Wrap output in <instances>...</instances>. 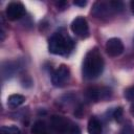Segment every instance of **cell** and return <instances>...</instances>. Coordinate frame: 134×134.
I'll return each mask as SVG.
<instances>
[{"mask_svg":"<svg viewBox=\"0 0 134 134\" xmlns=\"http://www.w3.org/2000/svg\"><path fill=\"white\" fill-rule=\"evenodd\" d=\"M71 30L74 35L86 38L89 35V26L84 17H76L71 23Z\"/></svg>","mask_w":134,"mask_h":134,"instance_id":"8","label":"cell"},{"mask_svg":"<svg viewBox=\"0 0 134 134\" xmlns=\"http://www.w3.org/2000/svg\"><path fill=\"white\" fill-rule=\"evenodd\" d=\"M131 111H132V114L134 115V105H133V106L131 107Z\"/></svg>","mask_w":134,"mask_h":134,"instance_id":"20","label":"cell"},{"mask_svg":"<svg viewBox=\"0 0 134 134\" xmlns=\"http://www.w3.org/2000/svg\"><path fill=\"white\" fill-rule=\"evenodd\" d=\"M31 134H48L47 126L42 120H37L31 127Z\"/></svg>","mask_w":134,"mask_h":134,"instance_id":"13","label":"cell"},{"mask_svg":"<svg viewBox=\"0 0 134 134\" xmlns=\"http://www.w3.org/2000/svg\"><path fill=\"white\" fill-rule=\"evenodd\" d=\"M104 70V60L97 48L89 50L84 59L82 73L87 80H92L102 74Z\"/></svg>","mask_w":134,"mask_h":134,"instance_id":"1","label":"cell"},{"mask_svg":"<svg viewBox=\"0 0 134 134\" xmlns=\"http://www.w3.org/2000/svg\"><path fill=\"white\" fill-rule=\"evenodd\" d=\"M120 134H134V127L131 124H126L121 128Z\"/></svg>","mask_w":134,"mask_h":134,"instance_id":"15","label":"cell"},{"mask_svg":"<svg viewBox=\"0 0 134 134\" xmlns=\"http://www.w3.org/2000/svg\"><path fill=\"white\" fill-rule=\"evenodd\" d=\"M125 97L129 100H134V86L129 87L125 90Z\"/></svg>","mask_w":134,"mask_h":134,"instance_id":"16","label":"cell"},{"mask_svg":"<svg viewBox=\"0 0 134 134\" xmlns=\"http://www.w3.org/2000/svg\"><path fill=\"white\" fill-rule=\"evenodd\" d=\"M69 79H70V70L64 64L60 65L51 74V83L55 87L64 86L69 81Z\"/></svg>","mask_w":134,"mask_h":134,"instance_id":"6","label":"cell"},{"mask_svg":"<svg viewBox=\"0 0 134 134\" xmlns=\"http://www.w3.org/2000/svg\"><path fill=\"white\" fill-rule=\"evenodd\" d=\"M124 44L118 38H111L106 43V51L110 57H118L124 52Z\"/></svg>","mask_w":134,"mask_h":134,"instance_id":"9","label":"cell"},{"mask_svg":"<svg viewBox=\"0 0 134 134\" xmlns=\"http://www.w3.org/2000/svg\"><path fill=\"white\" fill-rule=\"evenodd\" d=\"M15 65L12 62H5L2 64L1 67V74H2V80H5L6 77H10L14 72H15Z\"/></svg>","mask_w":134,"mask_h":134,"instance_id":"11","label":"cell"},{"mask_svg":"<svg viewBox=\"0 0 134 134\" xmlns=\"http://www.w3.org/2000/svg\"><path fill=\"white\" fill-rule=\"evenodd\" d=\"M122 3L119 1H98L93 6V15L100 18V17H107L108 15H111L112 12H117L122 9Z\"/></svg>","mask_w":134,"mask_h":134,"instance_id":"3","label":"cell"},{"mask_svg":"<svg viewBox=\"0 0 134 134\" xmlns=\"http://www.w3.org/2000/svg\"><path fill=\"white\" fill-rule=\"evenodd\" d=\"M130 6H131V10H132V13L134 14V0L130 2Z\"/></svg>","mask_w":134,"mask_h":134,"instance_id":"19","label":"cell"},{"mask_svg":"<svg viewBox=\"0 0 134 134\" xmlns=\"http://www.w3.org/2000/svg\"><path fill=\"white\" fill-rule=\"evenodd\" d=\"M5 14H6V18L8 20L15 21L24 16L25 7L21 2H10L6 6Z\"/></svg>","mask_w":134,"mask_h":134,"instance_id":"7","label":"cell"},{"mask_svg":"<svg viewBox=\"0 0 134 134\" xmlns=\"http://www.w3.org/2000/svg\"><path fill=\"white\" fill-rule=\"evenodd\" d=\"M50 127L58 134H70L74 124H72L68 118L61 115H52L50 118Z\"/></svg>","mask_w":134,"mask_h":134,"instance_id":"4","label":"cell"},{"mask_svg":"<svg viewBox=\"0 0 134 134\" xmlns=\"http://www.w3.org/2000/svg\"><path fill=\"white\" fill-rule=\"evenodd\" d=\"M73 4L77 5V6H85L87 4V1H84V0H82V1H73Z\"/></svg>","mask_w":134,"mask_h":134,"instance_id":"18","label":"cell"},{"mask_svg":"<svg viewBox=\"0 0 134 134\" xmlns=\"http://www.w3.org/2000/svg\"><path fill=\"white\" fill-rule=\"evenodd\" d=\"M1 134H21V132L16 126H2Z\"/></svg>","mask_w":134,"mask_h":134,"instance_id":"14","label":"cell"},{"mask_svg":"<svg viewBox=\"0 0 134 134\" xmlns=\"http://www.w3.org/2000/svg\"><path fill=\"white\" fill-rule=\"evenodd\" d=\"M86 97L91 102L106 100L112 95V90L109 87H89L85 91Z\"/></svg>","mask_w":134,"mask_h":134,"instance_id":"5","label":"cell"},{"mask_svg":"<svg viewBox=\"0 0 134 134\" xmlns=\"http://www.w3.org/2000/svg\"><path fill=\"white\" fill-rule=\"evenodd\" d=\"M73 40L64 32H54L48 41L49 52L58 55H67L73 49Z\"/></svg>","mask_w":134,"mask_h":134,"instance_id":"2","label":"cell"},{"mask_svg":"<svg viewBox=\"0 0 134 134\" xmlns=\"http://www.w3.org/2000/svg\"><path fill=\"white\" fill-rule=\"evenodd\" d=\"M87 130H88V133L89 134H102V131H103V127H102V124L100 121L92 116L89 121H88V127H87Z\"/></svg>","mask_w":134,"mask_h":134,"instance_id":"10","label":"cell"},{"mask_svg":"<svg viewBox=\"0 0 134 134\" xmlns=\"http://www.w3.org/2000/svg\"><path fill=\"white\" fill-rule=\"evenodd\" d=\"M25 102V97L21 94H12L7 98V105L12 108H17Z\"/></svg>","mask_w":134,"mask_h":134,"instance_id":"12","label":"cell"},{"mask_svg":"<svg viewBox=\"0 0 134 134\" xmlns=\"http://www.w3.org/2000/svg\"><path fill=\"white\" fill-rule=\"evenodd\" d=\"M122 108H120V107H118V108H116L114 111H113V117L116 119V120H120L121 119V117H122Z\"/></svg>","mask_w":134,"mask_h":134,"instance_id":"17","label":"cell"}]
</instances>
